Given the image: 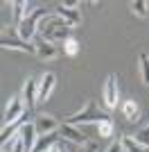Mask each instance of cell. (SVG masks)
Masks as SVG:
<instances>
[{"instance_id": "6da1fadb", "label": "cell", "mask_w": 149, "mask_h": 152, "mask_svg": "<svg viewBox=\"0 0 149 152\" xmlns=\"http://www.w3.org/2000/svg\"><path fill=\"white\" fill-rule=\"evenodd\" d=\"M70 32H72V27L63 18H59L56 14H48V16L38 23V34H41V39H43V41H50V43L70 39Z\"/></svg>"}, {"instance_id": "7a4b0ae2", "label": "cell", "mask_w": 149, "mask_h": 152, "mask_svg": "<svg viewBox=\"0 0 149 152\" xmlns=\"http://www.w3.org/2000/svg\"><path fill=\"white\" fill-rule=\"evenodd\" d=\"M102 121H108V114H106V111H99L93 100H86L84 107L68 118V123L74 125V127L77 125H88V123H95V125H97V123H102Z\"/></svg>"}, {"instance_id": "3957f363", "label": "cell", "mask_w": 149, "mask_h": 152, "mask_svg": "<svg viewBox=\"0 0 149 152\" xmlns=\"http://www.w3.org/2000/svg\"><path fill=\"white\" fill-rule=\"evenodd\" d=\"M45 16H48V14H45V9H41V7H36L34 12H30L27 16H25V20L18 25V30H16L18 39H23V41L30 43L32 39H34V34L38 32V23H41Z\"/></svg>"}, {"instance_id": "277c9868", "label": "cell", "mask_w": 149, "mask_h": 152, "mask_svg": "<svg viewBox=\"0 0 149 152\" xmlns=\"http://www.w3.org/2000/svg\"><path fill=\"white\" fill-rule=\"evenodd\" d=\"M23 116H25V102H23V98H9V102H7V107H5V125L20 121Z\"/></svg>"}, {"instance_id": "5b68a950", "label": "cell", "mask_w": 149, "mask_h": 152, "mask_svg": "<svg viewBox=\"0 0 149 152\" xmlns=\"http://www.w3.org/2000/svg\"><path fill=\"white\" fill-rule=\"evenodd\" d=\"M104 104L106 109H115L118 107V75H108L104 82Z\"/></svg>"}, {"instance_id": "8992f818", "label": "cell", "mask_w": 149, "mask_h": 152, "mask_svg": "<svg viewBox=\"0 0 149 152\" xmlns=\"http://www.w3.org/2000/svg\"><path fill=\"white\" fill-rule=\"evenodd\" d=\"M38 82L41 80H36V77H27V82L23 86V102L27 109H34L38 102Z\"/></svg>"}, {"instance_id": "52a82bcc", "label": "cell", "mask_w": 149, "mask_h": 152, "mask_svg": "<svg viewBox=\"0 0 149 152\" xmlns=\"http://www.w3.org/2000/svg\"><path fill=\"white\" fill-rule=\"evenodd\" d=\"M34 125H36V132L41 134V136H48V134H54L59 132V121H56L54 116H50V114H43V116H38L36 121H34Z\"/></svg>"}, {"instance_id": "ba28073f", "label": "cell", "mask_w": 149, "mask_h": 152, "mask_svg": "<svg viewBox=\"0 0 149 152\" xmlns=\"http://www.w3.org/2000/svg\"><path fill=\"white\" fill-rule=\"evenodd\" d=\"M2 48L5 50H20V52H27V55H36V43H27V41H23V39H7V37H2Z\"/></svg>"}, {"instance_id": "9c48e42d", "label": "cell", "mask_w": 149, "mask_h": 152, "mask_svg": "<svg viewBox=\"0 0 149 152\" xmlns=\"http://www.w3.org/2000/svg\"><path fill=\"white\" fill-rule=\"evenodd\" d=\"M56 86V75L54 73H45L43 77H41V82H38V102H45L52 95V91H54Z\"/></svg>"}, {"instance_id": "30bf717a", "label": "cell", "mask_w": 149, "mask_h": 152, "mask_svg": "<svg viewBox=\"0 0 149 152\" xmlns=\"http://www.w3.org/2000/svg\"><path fill=\"white\" fill-rule=\"evenodd\" d=\"M59 134H61L66 141L74 143V145H84V143H86V134H81L79 129L74 125H70V123H63V125L59 127Z\"/></svg>"}, {"instance_id": "8fae6325", "label": "cell", "mask_w": 149, "mask_h": 152, "mask_svg": "<svg viewBox=\"0 0 149 152\" xmlns=\"http://www.w3.org/2000/svg\"><path fill=\"white\" fill-rule=\"evenodd\" d=\"M20 139H23V143H25V150H27V152H34L36 141H38L36 125H34V123H25L23 129H20Z\"/></svg>"}, {"instance_id": "7c38bea8", "label": "cell", "mask_w": 149, "mask_h": 152, "mask_svg": "<svg viewBox=\"0 0 149 152\" xmlns=\"http://www.w3.org/2000/svg\"><path fill=\"white\" fill-rule=\"evenodd\" d=\"M36 57L43 59V61H52V59L59 57V48H56L54 43H50V41H38L36 43Z\"/></svg>"}, {"instance_id": "4fadbf2b", "label": "cell", "mask_w": 149, "mask_h": 152, "mask_svg": "<svg viewBox=\"0 0 149 152\" xmlns=\"http://www.w3.org/2000/svg\"><path fill=\"white\" fill-rule=\"evenodd\" d=\"M54 14L59 16V18L66 20L72 30L81 23V16H79V12H77V9H68V7H63V5H56V7H54Z\"/></svg>"}, {"instance_id": "5bb4252c", "label": "cell", "mask_w": 149, "mask_h": 152, "mask_svg": "<svg viewBox=\"0 0 149 152\" xmlns=\"http://www.w3.org/2000/svg\"><path fill=\"white\" fill-rule=\"evenodd\" d=\"M59 139H61V134H59V132L48 134V136H38L34 152H45V150H52V148H56V145H59Z\"/></svg>"}, {"instance_id": "9a60e30c", "label": "cell", "mask_w": 149, "mask_h": 152, "mask_svg": "<svg viewBox=\"0 0 149 152\" xmlns=\"http://www.w3.org/2000/svg\"><path fill=\"white\" fill-rule=\"evenodd\" d=\"M122 114H124V118H127V121L136 123L138 116H140V109H138L136 100H127V102H124V104H122Z\"/></svg>"}, {"instance_id": "2e32d148", "label": "cell", "mask_w": 149, "mask_h": 152, "mask_svg": "<svg viewBox=\"0 0 149 152\" xmlns=\"http://www.w3.org/2000/svg\"><path fill=\"white\" fill-rule=\"evenodd\" d=\"M120 145H122V152H147V148L136 143L133 136H122V139H120Z\"/></svg>"}, {"instance_id": "e0dca14e", "label": "cell", "mask_w": 149, "mask_h": 152, "mask_svg": "<svg viewBox=\"0 0 149 152\" xmlns=\"http://www.w3.org/2000/svg\"><path fill=\"white\" fill-rule=\"evenodd\" d=\"M97 136L99 139H111L113 136V129H115V125H113V121L108 118V121H102V123H97Z\"/></svg>"}, {"instance_id": "ac0fdd59", "label": "cell", "mask_w": 149, "mask_h": 152, "mask_svg": "<svg viewBox=\"0 0 149 152\" xmlns=\"http://www.w3.org/2000/svg\"><path fill=\"white\" fill-rule=\"evenodd\" d=\"M140 77H142V82L149 84V55L147 52H140Z\"/></svg>"}, {"instance_id": "d6986e66", "label": "cell", "mask_w": 149, "mask_h": 152, "mask_svg": "<svg viewBox=\"0 0 149 152\" xmlns=\"http://www.w3.org/2000/svg\"><path fill=\"white\" fill-rule=\"evenodd\" d=\"M147 9H149V2H145V0H133L131 2V12L136 14V16H140V18L147 16Z\"/></svg>"}, {"instance_id": "ffe728a7", "label": "cell", "mask_w": 149, "mask_h": 152, "mask_svg": "<svg viewBox=\"0 0 149 152\" xmlns=\"http://www.w3.org/2000/svg\"><path fill=\"white\" fill-rule=\"evenodd\" d=\"M63 52H66V55H68V57H74V55H77V52H79V43H77V39H66V41H63Z\"/></svg>"}, {"instance_id": "44dd1931", "label": "cell", "mask_w": 149, "mask_h": 152, "mask_svg": "<svg viewBox=\"0 0 149 152\" xmlns=\"http://www.w3.org/2000/svg\"><path fill=\"white\" fill-rule=\"evenodd\" d=\"M133 139H136V143H140L142 148H149V127H142V129H138Z\"/></svg>"}, {"instance_id": "7402d4cb", "label": "cell", "mask_w": 149, "mask_h": 152, "mask_svg": "<svg viewBox=\"0 0 149 152\" xmlns=\"http://www.w3.org/2000/svg\"><path fill=\"white\" fill-rule=\"evenodd\" d=\"M81 152H97V143H93V141H86V143L81 145Z\"/></svg>"}, {"instance_id": "603a6c76", "label": "cell", "mask_w": 149, "mask_h": 152, "mask_svg": "<svg viewBox=\"0 0 149 152\" xmlns=\"http://www.w3.org/2000/svg\"><path fill=\"white\" fill-rule=\"evenodd\" d=\"M106 152H122V145H120V141H118V143H111Z\"/></svg>"}, {"instance_id": "cb8c5ba5", "label": "cell", "mask_w": 149, "mask_h": 152, "mask_svg": "<svg viewBox=\"0 0 149 152\" xmlns=\"http://www.w3.org/2000/svg\"><path fill=\"white\" fill-rule=\"evenodd\" d=\"M63 7H68V9H77L79 2H77V0H70V2H63Z\"/></svg>"}, {"instance_id": "d4e9b609", "label": "cell", "mask_w": 149, "mask_h": 152, "mask_svg": "<svg viewBox=\"0 0 149 152\" xmlns=\"http://www.w3.org/2000/svg\"><path fill=\"white\" fill-rule=\"evenodd\" d=\"M59 152H68V150H66V148H59Z\"/></svg>"}]
</instances>
